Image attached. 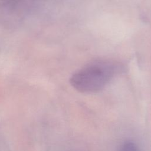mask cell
<instances>
[{
	"instance_id": "6da1fadb",
	"label": "cell",
	"mask_w": 151,
	"mask_h": 151,
	"mask_svg": "<svg viewBox=\"0 0 151 151\" xmlns=\"http://www.w3.org/2000/svg\"><path fill=\"white\" fill-rule=\"evenodd\" d=\"M115 65L109 61H96L76 71L70 77L71 86L81 93H96L102 90L116 72Z\"/></svg>"
},
{
	"instance_id": "7a4b0ae2",
	"label": "cell",
	"mask_w": 151,
	"mask_h": 151,
	"mask_svg": "<svg viewBox=\"0 0 151 151\" xmlns=\"http://www.w3.org/2000/svg\"><path fill=\"white\" fill-rule=\"evenodd\" d=\"M36 0H0V8L11 14H21L29 9Z\"/></svg>"
},
{
	"instance_id": "3957f363",
	"label": "cell",
	"mask_w": 151,
	"mask_h": 151,
	"mask_svg": "<svg viewBox=\"0 0 151 151\" xmlns=\"http://www.w3.org/2000/svg\"><path fill=\"white\" fill-rule=\"evenodd\" d=\"M120 151H138L136 146L132 143L124 144L121 149Z\"/></svg>"
}]
</instances>
